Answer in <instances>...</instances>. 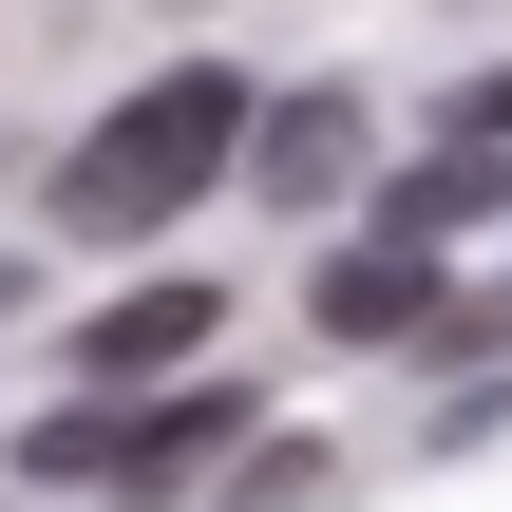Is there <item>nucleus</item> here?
<instances>
[{
    "mask_svg": "<svg viewBox=\"0 0 512 512\" xmlns=\"http://www.w3.org/2000/svg\"><path fill=\"white\" fill-rule=\"evenodd\" d=\"M228 152H247V76H228V57L133 76V114H95V133L57 152V228H76V247H133V228H171Z\"/></svg>",
    "mask_w": 512,
    "mask_h": 512,
    "instance_id": "nucleus-1",
    "label": "nucleus"
},
{
    "mask_svg": "<svg viewBox=\"0 0 512 512\" xmlns=\"http://www.w3.org/2000/svg\"><path fill=\"white\" fill-rule=\"evenodd\" d=\"M228 437H247V380H171V399H76V418H38L19 475H38V494H171V475H209Z\"/></svg>",
    "mask_w": 512,
    "mask_h": 512,
    "instance_id": "nucleus-2",
    "label": "nucleus"
},
{
    "mask_svg": "<svg viewBox=\"0 0 512 512\" xmlns=\"http://www.w3.org/2000/svg\"><path fill=\"white\" fill-rule=\"evenodd\" d=\"M228 171H266V209H342V190H361V95H285V114H247Z\"/></svg>",
    "mask_w": 512,
    "mask_h": 512,
    "instance_id": "nucleus-3",
    "label": "nucleus"
},
{
    "mask_svg": "<svg viewBox=\"0 0 512 512\" xmlns=\"http://www.w3.org/2000/svg\"><path fill=\"white\" fill-rule=\"evenodd\" d=\"M209 323H228L209 285H114V304L76 323V380H114V399H133V380H171V361H209Z\"/></svg>",
    "mask_w": 512,
    "mask_h": 512,
    "instance_id": "nucleus-4",
    "label": "nucleus"
},
{
    "mask_svg": "<svg viewBox=\"0 0 512 512\" xmlns=\"http://www.w3.org/2000/svg\"><path fill=\"white\" fill-rule=\"evenodd\" d=\"M418 323H437V247L361 228V247L323 266V342H418Z\"/></svg>",
    "mask_w": 512,
    "mask_h": 512,
    "instance_id": "nucleus-5",
    "label": "nucleus"
},
{
    "mask_svg": "<svg viewBox=\"0 0 512 512\" xmlns=\"http://www.w3.org/2000/svg\"><path fill=\"white\" fill-rule=\"evenodd\" d=\"M494 190H512V152H494V133H437L418 171H380V228H399V247H456Z\"/></svg>",
    "mask_w": 512,
    "mask_h": 512,
    "instance_id": "nucleus-6",
    "label": "nucleus"
},
{
    "mask_svg": "<svg viewBox=\"0 0 512 512\" xmlns=\"http://www.w3.org/2000/svg\"><path fill=\"white\" fill-rule=\"evenodd\" d=\"M323 494V456H304V437H285V456H247V475H228V512H304Z\"/></svg>",
    "mask_w": 512,
    "mask_h": 512,
    "instance_id": "nucleus-7",
    "label": "nucleus"
},
{
    "mask_svg": "<svg viewBox=\"0 0 512 512\" xmlns=\"http://www.w3.org/2000/svg\"><path fill=\"white\" fill-rule=\"evenodd\" d=\"M437 133H494V152H512V76H456V114H437Z\"/></svg>",
    "mask_w": 512,
    "mask_h": 512,
    "instance_id": "nucleus-8",
    "label": "nucleus"
},
{
    "mask_svg": "<svg viewBox=\"0 0 512 512\" xmlns=\"http://www.w3.org/2000/svg\"><path fill=\"white\" fill-rule=\"evenodd\" d=\"M0 323H19V266H0Z\"/></svg>",
    "mask_w": 512,
    "mask_h": 512,
    "instance_id": "nucleus-9",
    "label": "nucleus"
}]
</instances>
